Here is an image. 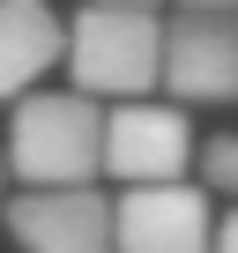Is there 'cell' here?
Returning <instances> with one entry per match:
<instances>
[{"mask_svg": "<svg viewBox=\"0 0 238 253\" xmlns=\"http://www.w3.org/2000/svg\"><path fill=\"white\" fill-rule=\"evenodd\" d=\"M8 171L23 186H89L104 171V104L82 89H23L8 119Z\"/></svg>", "mask_w": 238, "mask_h": 253, "instance_id": "obj_1", "label": "cell"}, {"mask_svg": "<svg viewBox=\"0 0 238 253\" xmlns=\"http://www.w3.org/2000/svg\"><path fill=\"white\" fill-rule=\"evenodd\" d=\"M67 75L82 97H149L164 67V15L157 8H119V0H89L67 23Z\"/></svg>", "mask_w": 238, "mask_h": 253, "instance_id": "obj_2", "label": "cell"}, {"mask_svg": "<svg viewBox=\"0 0 238 253\" xmlns=\"http://www.w3.org/2000/svg\"><path fill=\"white\" fill-rule=\"evenodd\" d=\"M157 89L179 104H231L238 97V8H179L164 23Z\"/></svg>", "mask_w": 238, "mask_h": 253, "instance_id": "obj_3", "label": "cell"}, {"mask_svg": "<svg viewBox=\"0 0 238 253\" xmlns=\"http://www.w3.org/2000/svg\"><path fill=\"white\" fill-rule=\"evenodd\" d=\"M194 164V126L179 104L157 97H119L104 112V171L119 186H149V179H186Z\"/></svg>", "mask_w": 238, "mask_h": 253, "instance_id": "obj_4", "label": "cell"}, {"mask_svg": "<svg viewBox=\"0 0 238 253\" xmlns=\"http://www.w3.org/2000/svg\"><path fill=\"white\" fill-rule=\"evenodd\" d=\"M216 209L186 179H149L112 201V253H208Z\"/></svg>", "mask_w": 238, "mask_h": 253, "instance_id": "obj_5", "label": "cell"}, {"mask_svg": "<svg viewBox=\"0 0 238 253\" xmlns=\"http://www.w3.org/2000/svg\"><path fill=\"white\" fill-rule=\"evenodd\" d=\"M0 216L23 253H112V201L97 186H23Z\"/></svg>", "mask_w": 238, "mask_h": 253, "instance_id": "obj_6", "label": "cell"}, {"mask_svg": "<svg viewBox=\"0 0 238 253\" xmlns=\"http://www.w3.org/2000/svg\"><path fill=\"white\" fill-rule=\"evenodd\" d=\"M67 52V23L52 0H0V97L38 89V75Z\"/></svg>", "mask_w": 238, "mask_h": 253, "instance_id": "obj_7", "label": "cell"}, {"mask_svg": "<svg viewBox=\"0 0 238 253\" xmlns=\"http://www.w3.org/2000/svg\"><path fill=\"white\" fill-rule=\"evenodd\" d=\"M201 171H208V186H223V194H238V134H223V142H208V149H201Z\"/></svg>", "mask_w": 238, "mask_h": 253, "instance_id": "obj_8", "label": "cell"}, {"mask_svg": "<svg viewBox=\"0 0 238 253\" xmlns=\"http://www.w3.org/2000/svg\"><path fill=\"white\" fill-rule=\"evenodd\" d=\"M208 253H238V209L216 223V238H208Z\"/></svg>", "mask_w": 238, "mask_h": 253, "instance_id": "obj_9", "label": "cell"}, {"mask_svg": "<svg viewBox=\"0 0 238 253\" xmlns=\"http://www.w3.org/2000/svg\"><path fill=\"white\" fill-rule=\"evenodd\" d=\"M179 8H238V0H179Z\"/></svg>", "mask_w": 238, "mask_h": 253, "instance_id": "obj_10", "label": "cell"}, {"mask_svg": "<svg viewBox=\"0 0 238 253\" xmlns=\"http://www.w3.org/2000/svg\"><path fill=\"white\" fill-rule=\"evenodd\" d=\"M119 8H157V0H119Z\"/></svg>", "mask_w": 238, "mask_h": 253, "instance_id": "obj_11", "label": "cell"}, {"mask_svg": "<svg viewBox=\"0 0 238 253\" xmlns=\"http://www.w3.org/2000/svg\"><path fill=\"white\" fill-rule=\"evenodd\" d=\"M0 179H8V164H0ZM0 209H8V201H0Z\"/></svg>", "mask_w": 238, "mask_h": 253, "instance_id": "obj_12", "label": "cell"}]
</instances>
